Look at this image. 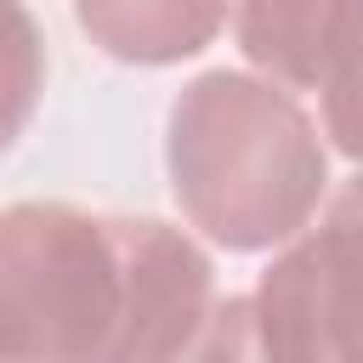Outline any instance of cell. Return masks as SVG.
Here are the masks:
<instances>
[{"label": "cell", "instance_id": "cell-1", "mask_svg": "<svg viewBox=\"0 0 363 363\" xmlns=\"http://www.w3.org/2000/svg\"><path fill=\"white\" fill-rule=\"evenodd\" d=\"M210 301V255L159 216L68 199L0 210V340L17 363H164Z\"/></svg>", "mask_w": 363, "mask_h": 363}, {"label": "cell", "instance_id": "cell-2", "mask_svg": "<svg viewBox=\"0 0 363 363\" xmlns=\"http://www.w3.org/2000/svg\"><path fill=\"white\" fill-rule=\"evenodd\" d=\"M164 176L182 221L227 255L289 244L329 193V147L295 91L210 68L164 113Z\"/></svg>", "mask_w": 363, "mask_h": 363}, {"label": "cell", "instance_id": "cell-3", "mask_svg": "<svg viewBox=\"0 0 363 363\" xmlns=\"http://www.w3.org/2000/svg\"><path fill=\"white\" fill-rule=\"evenodd\" d=\"M250 301L272 363H363V170L278 244Z\"/></svg>", "mask_w": 363, "mask_h": 363}, {"label": "cell", "instance_id": "cell-4", "mask_svg": "<svg viewBox=\"0 0 363 363\" xmlns=\"http://www.w3.org/2000/svg\"><path fill=\"white\" fill-rule=\"evenodd\" d=\"M74 17L102 57L130 68H170L221 34L227 0H74Z\"/></svg>", "mask_w": 363, "mask_h": 363}, {"label": "cell", "instance_id": "cell-5", "mask_svg": "<svg viewBox=\"0 0 363 363\" xmlns=\"http://www.w3.org/2000/svg\"><path fill=\"white\" fill-rule=\"evenodd\" d=\"M335 11L340 0H233V40L261 79L318 91Z\"/></svg>", "mask_w": 363, "mask_h": 363}, {"label": "cell", "instance_id": "cell-6", "mask_svg": "<svg viewBox=\"0 0 363 363\" xmlns=\"http://www.w3.org/2000/svg\"><path fill=\"white\" fill-rule=\"evenodd\" d=\"M318 96H323V136L335 142V153L363 164V0H340L335 11Z\"/></svg>", "mask_w": 363, "mask_h": 363}, {"label": "cell", "instance_id": "cell-7", "mask_svg": "<svg viewBox=\"0 0 363 363\" xmlns=\"http://www.w3.org/2000/svg\"><path fill=\"white\" fill-rule=\"evenodd\" d=\"M45 96V34L23 0H0V159L23 142Z\"/></svg>", "mask_w": 363, "mask_h": 363}, {"label": "cell", "instance_id": "cell-8", "mask_svg": "<svg viewBox=\"0 0 363 363\" xmlns=\"http://www.w3.org/2000/svg\"><path fill=\"white\" fill-rule=\"evenodd\" d=\"M164 363H272L255 301L250 295H216L204 306V318L193 323V335Z\"/></svg>", "mask_w": 363, "mask_h": 363}, {"label": "cell", "instance_id": "cell-9", "mask_svg": "<svg viewBox=\"0 0 363 363\" xmlns=\"http://www.w3.org/2000/svg\"><path fill=\"white\" fill-rule=\"evenodd\" d=\"M0 363H17V357H11V352H6V340H0Z\"/></svg>", "mask_w": 363, "mask_h": 363}]
</instances>
